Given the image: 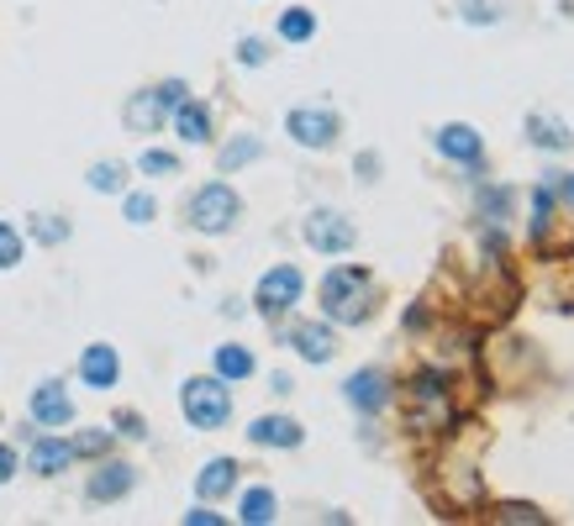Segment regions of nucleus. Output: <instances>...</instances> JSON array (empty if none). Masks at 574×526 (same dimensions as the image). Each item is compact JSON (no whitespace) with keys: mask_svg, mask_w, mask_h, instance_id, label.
I'll list each match as a JSON object with an SVG mask.
<instances>
[{"mask_svg":"<svg viewBox=\"0 0 574 526\" xmlns=\"http://www.w3.org/2000/svg\"><path fill=\"white\" fill-rule=\"evenodd\" d=\"M153 211H158L153 195H127V222H137V227H143V222H153Z\"/></svg>","mask_w":574,"mask_h":526,"instance_id":"29","label":"nucleus"},{"mask_svg":"<svg viewBox=\"0 0 574 526\" xmlns=\"http://www.w3.org/2000/svg\"><path fill=\"white\" fill-rule=\"evenodd\" d=\"M290 348L301 352L306 363H327V358L337 352L333 326H327V322H301L296 332H290Z\"/></svg>","mask_w":574,"mask_h":526,"instance_id":"14","label":"nucleus"},{"mask_svg":"<svg viewBox=\"0 0 574 526\" xmlns=\"http://www.w3.org/2000/svg\"><path fill=\"white\" fill-rule=\"evenodd\" d=\"M527 143L543 147V153H564V147H570V132H564V121L559 117L533 111V117H527Z\"/></svg>","mask_w":574,"mask_h":526,"instance_id":"17","label":"nucleus"},{"mask_svg":"<svg viewBox=\"0 0 574 526\" xmlns=\"http://www.w3.org/2000/svg\"><path fill=\"white\" fill-rule=\"evenodd\" d=\"M232 485H238V464H232V458H212V464L201 468V479H195L201 500H222V495H232Z\"/></svg>","mask_w":574,"mask_h":526,"instance_id":"18","label":"nucleus"},{"mask_svg":"<svg viewBox=\"0 0 574 526\" xmlns=\"http://www.w3.org/2000/svg\"><path fill=\"white\" fill-rule=\"evenodd\" d=\"M184 522H195V526H212V522H222V516H216V511H190Z\"/></svg>","mask_w":574,"mask_h":526,"instance_id":"35","label":"nucleus"},{"mask_svg":"<svg viewBox=\"0 0 574 526\" xmlns=\"http://www.w3.org/2000/svg\"><path fill=\"white\" fill-rule=\"evenodd\" d=\"M559 195H564V201H570V205H574V175H570V179H564V190H559Z\"/></svg>","mask_w":574,"mask_h":526,"instance_id":"36","label":"nucleus"},{"mask_svg":"<svg viewBox=\"0 0 574 526\" xmlns=\"http://www.w3.org/2000/svg\"><path fill=\"white\" fill-rule=\"evenodd\" d=\"M69 447H74V458H80V453H85V458H95V453H106V447H111V432H80Z\"/></svg>","mask_w":574,"mask_h":526,"instance_id":"28","label":"nucleus"},{"mask_svg":"<svg viewBox=\"0 0 574 526\" xmlns=\"http://www.w3.org/2000/svg\"><path fill=\"white\" fill-rule=\"evenodd\" d=\"M11 474H16V453H11V447H0V485H5Z\"/></svg>","mask_w":574,"mask_h":526,"instance_id":"34","label":"nucleus"},{"mask_svg":"<svg viewBox=\"0 0 574 526\" xmlns=\"http://www.w3.org/2000/svg\"><path fill=\"white\" fill-rule=\"evenodd\" d=\"M274 511H279V500H274V490H264V485L242 495V522H248V526L274 522Z\"/></svg>","mask_w":574,"mask_h":526,"instance_id":"21","label":"nucleus"},{"mask_svg":"<svg viewBox=\"0 0 574 526\" xmlns=\"http://www.w3.org/2000/svg\"><path fill=\"white\" fill-rule=\"evenodd\" d=\"M306 242L316 248V253H348L359 232H354V222L348 216H337V211H311L306 216Z\"/></svg>","mask_w":574,"mask_h":526,"instance_id":"6","label":"nucleus"},{"mask_svg":"<svg viewBox=\"0 0 574 526\" xmlns=\"http://www.w3.org/2000/svg\"><path fill=\"white\" fill-rule=\"evenodd\" d=\"M164 117H169V106L158 100V89H143V95L127 100V127H132V132H158Z\"/></svg>","mask_w":574,"mask_h":526,"instance_id":"16","label":"nucleus"},{"mask_svg":"<svg viewBox=\"0 0 574 526\" xmlns=\"http://www.w3.org/2000/svg\"><path fill=\"white\" fill-rule=\"evenodd\" d=\"M495 522H543V511H533V505H501V511H495Z\"/></svg>","mask_w":574,"mask_h":526,"instance_id":"31","label":"nucleus"},{"mask_svg":"<svg viewBox=\"0 0 574 526\" xmlns=\"http://www.w3.org/2000/svg\"><path fill=\"white\" fill-rule=\"evenodd\" d=\"M238 59L248 63V69H253V63H264V59H270V48H264L259 37H242V43H238Z\"/></svg>","mask_w":574,"mask_h":526,"instance_id":"32","label":"nucleus"},{"mask_svg":"<svg viewBox=\"0 0 574 526\" xmlns=\"http://www.w3.org/2000/svg\"><path fill=\"white\" fill-rule=\"evenodd\" d=\"M16 263H22V232L0 222V268H16Z\"/></svg>","mask_w":574,"mask_h":526,"instance_id":"26","label":"nucleus"},{"mask_svg":"<svg viewBox=\"0 0 574 526\" xmlns=\"http://www.w3.org/2000/svg\"><path fill=\"white\" fill-rule=\"evenodd\" d=\"M121 374V358L111 343H91V348L80 352V380L91 384V390H111Z\"/></svg>","mask_w":574,"mask_h":526,"instance_id":"12","label":"nucleus"},{"mask_svg":"<svg viewBox=\"0 0 574 526\" xmlns=\"http://www.w3.org/2000/svg\"><path fill=\"white\" fill-rule=\"evenodd\" d=\"M369 311H374V285H369L363 268L343 263V268H333V274L322 279V316H327V322L359 326V322H369Z\"/></svg>","mask_w":574,"mask_h":526,"instance_id":"1","label":"nucleus"},{"mask_svg":"<svg viewBox=\"0 0 574 526\" xmlns=\"http://www.w3.org/2000/svg\"><path fill=\"white\" fill-rule=\"evenodd\" d=\"M180 406H184V421L195 432H216V427L232 421V390H227V380H216V374H201V380H184Z\"/></svg>","mask_w":574,"mask_h":526,"instance_id":"2","label":"nucleus"},{"mask_svg":"<svg viewBox=\"0 0 574 526\" xmlns=\"http://www.w3.org/2000/svg\"><path fill=\"white\" fill-rule=\"evenodd\" d=\"M137 169L153 175V179H164V175H180V158H175V153H164V147H148V153L137 158Z\"/></svg>","mask_w":574,"mask_h":526,"instance_id":"24","label":"nucleus"},{"mask_svg":"<svg viewBox=\"0 0 574 526\" xmlns=\"http://www.w3.org/2000/svg\"><path fill=\"white\" fill-rule=\"evenodd\" d=\"M343 395H348V406L363 410V416H374V410L391 401V380L380 374V369H359L354 380L343 384Z\"/></svg>","mask_w":574,"mask_h":526,"instance_id":"10","label":"nucleus"},{"mask_svg":"<svg viewBox=\"0 0 574 526\" xmlns=\"http://www.w3.org/2000/svg\"><path fill=\"white\" fill-rule=\"evenodd\" d=\"M285 132L296 138L301 147H333L337 143V117L327 106H296L285 117Z\"/></svg>","mask_w":574,"mask_h":526,"instance_id":"7","label":"nucleus"},{"mask_svg":"<svg viewBox=\"0 0 574 526\" xmlns=\"http://www.w3.org/2000/svg\"><path fill=\"white\" fill-rule=\"evenodd\" d=\"M117 432H121V438H148V427H143V416H137V410H117Z\"/></svg>","mask_w":574,"mask_h":526,"instance_id":"30","label":"nucleus"},{"mask_svg":"<svg viewBox=\"0 0 574 526\" xmlns=\"http://www.w3.org/2000/svg\"><path fill=\"white\" fill-rule=\"evenodd\" d=\"M184 95H190V89H184V80H169V85H158V100H164V106H169V111H175V106H180Z\"/></svg>","mask_w":574,"mask_h":526,"instance_id":"33","label":"nucleus"},{"mask_svg":"<svg viewBox=\"0 0 574 526\" xmlns=\"http://www.w3.org/2000/svg\"><path fill=\"white\" fill-rule=\"evenodd\" d=\"M238 211H242L238 190H232V184H222V179H216V184H201V190L190 195V205H184L190 227H195V232H206V237H216V232H232Z\"/></svg>","mask_w":574,"mask_h":526,"instance_id":"3","label":"nucleus"},{"mask_svg":"<svg viewBox=\"0 0 574 526\" xmlns=\"http://www.w3.org/2000/svg\"><path fill=\"white\" fill-rule=\"evenodd\" d=\"M32 237H37V242H63V237H69V222H53V216H32Z\"/></svg>","mask_w":574,"mask_h":526,"instance_id":"27","label":"nucleus"},{"mask_svg":"<svg viewBox=\"0 0 574 526\" xmlns=\"http://www.w3.org/2000/svg\"><path fill=\"white\" fill-rule=\"evenodd\" d=\"M438 153L443 158H454V164H469V169H480L485 158V138L475 132V127H464V121H449V127H438Z\"/></svg>","mask_w":574,"mask_h":526,"instance_id":"8","label":"nucleus"},{"mask_svg":"<svg viewBox=\"0 0 574 526\" xmlns=\"http://www.w3.org/2000/svg\"><path fill=\"white\" fill-rule=\"evenodd\" d=\"M32 421L37 427H69L74 421V401H69V390L59 380H43L32 390Z\"/></svg>","mask_w":574,"mask_h":526,"instance_id":"9","label":"nucleus"},{"mask_svg":"<svg viewBox=\"0 0 574 526\" xmlns=\"http://www.w3.org/2000/svg\"><path fill=\"white\" fill-rule=\"evenodd\" d=\"M411 427H417V432L449 427V384H443L438 369H422V374L411 380Z\"/></svg>","mask_w":574,"mask_h":526,"instance_id":"4","label":"nucleus"},{"mask_svg":"<svg viewBox=\"0 0 574 526\" xmlns=\"http://www.w3.org/2000/svg\"><path fill=\"white\" fill-rule=\"evenodd\" d=\"M301 290H306V279H301V268H296V263L270 268V274L259 279V295H253V300H259V316H270V322H274V316H285V311L301 300Z\"/></svg>","mask_w":574,"mask_h":526,"instance_id":"5","label":"nucleus"},{"mask_svg":"<svg viewBox=\"0 0 574 526\" xmlns=\"http://www.w3.org/2000/svg\"><path fill=\"white\" fill-rule=\"evenodd\" d=\"M132 485H137L132 464H100V468L91 474V485H85V495H91L95 505H111V500L132 495Z\"/></svg>","mask_w":574,"mask_h":526,"instance_id":"11","label":"nucleus"},{"mask_svg":"<svg viewBox=\"0 0 574 526\" xmlns=\"http://www.w3.org/2000/svg\"><path fill=\"white\" fill-rule=\"evenodd\" d=\"M169 117H175V132H180L184 143H212V111L201 100H180Z\"/></svg>","mask_w":574,"mask_h":526,"instance_id":"15","label":"nucleus"},{"mask_svg":"<svg viewBox=\"0 0 574 526\" xmlns=\"http://www.w3.org/2000/svg\"><path fill=\"white\" fill-rule=\"evenodd\" d=\"M264 147H259V138H238V143L222 147V175H232V169H242L248 158H259Z\"/></svg>","mask_w":574,"mask_h":526,"instance_id":"23","label":"nucleus"},{"mask_svg":"<svg viewBox=\"0 0 574 526\" xmlns=\"http://www.w3.org/2000/svg\"><path fill=\"white\" fill-rule=\"evenodd\" d=\"M37 474H63V468L74 464V447L63 438H37L32 442V458H27Z\"/></svg>","mask_w":574,"mask_h":526,"instance_id":"19","label":"nucleus"},{"mask_svg":"<svg viewBox=\"0 0 574 526\" xmlns=\"http://www.w3.org/2000/svg\"><path fill=\"white\" fill-rule=\"evenodd\" d=\"M121 179H127V169H121L117 158H106V164L91 169V190H106V195H111V190H121Z\"/></svg>","mask_w":574,"mask_h":526,"instance_id":"25","label":"nucleus"},{"mask_svg":"<svg viewBox=\"0 0 574 526\" xmlns=\"http://www.w3.org/2000/svg\"><path fill=\"white\" fill-rule=\"evenodd\" d=\"M279 37H285V43L316 37V16H311V11H285V16H279Z\"/></svg>","mask_w":574,"mask_h":526,"instance_id":"22","label":"nucleus"},{"mask_svg":"<svg viewBox=\"0 0 574 526\" xmlns=\"http://www.w3.org/2000/svg\"><path fill=\"white\" fill-rule=\"evenodd\" d=\"M301 421H290V416H259L253 427H248V442L253 447H301Z\"/></svg>","mask_w":574,"mask_h":526,"instance_id":"13","label":"nucleus"},{"mask_svg":"<svg viewBox=\"0 0 574 526\" xmlns=\"http://www.w3.org/2000/svg\"><path fill=\"white\" fill-rule=\"evenodd\" d=\"M253 374V352L238 348V343H227V348H216V380H227V384H238Z\"/></svg>","mask_w":574,"mask_h":526,"instance_id":"20","label":"nucleus"}]
</instances>
